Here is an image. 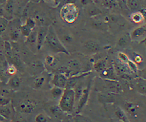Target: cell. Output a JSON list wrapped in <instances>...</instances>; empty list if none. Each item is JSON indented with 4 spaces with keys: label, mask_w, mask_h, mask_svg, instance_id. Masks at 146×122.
<instances>
[{
    "label": "cell",
    "mask_w": 146,
    "mask_h": 122,
    "mask_svg": "<svg viewBox=\"0 0 146 122\" xmlns=\"http://www.w3.org/2000/svg\"><path fill=\"white\" fill-rule=\"evenodd\" d=\"M45 43L47 45L51 51L55 53H63L69 55L68 50L66 48L61 40L59 39L54 28L52 26L48 27Z\"/></svg>",
    "instance_id": "cell-1"
},
{
    "label": "cell",
    "mask_w": 146,
    "mask_h": 122,
    "mask_svg": "<svg viewBox=\"0 0 146 122\" xmlns=\"http://www.w3.org/2000/svg\"><path fill=\"white\" fill-rule=\"evenodd\" d=\"M75 103L74 90L72 88H65L62 97L59 99L58 105L63 112L71 113L73 111Z\"/></svg>",
    "instance_id": "cell-2"
},
{
    "label": "cell",
    "mask_w": 146,
    "mask_h": 122,
    "mask_svg": "<svg viewBox=\"0 0 146 122\" xmlns=\"http://www.w3.org/2000/svg\"><path fill=\"white\" fill-rule=\"evenodd\" d=\"M77 7L72 3L64 5L60 10V15L64 21L68 23H73L78 16Z\"/></svg>",
    "instance_id": "cell-3"
},
{
    "label": "cell",
    "mask_w": 146,
    "mask_h": 122,
    "mask_svg": "<svg viewBox=\"0 0 146 122\" xmlns=\"http://www.w3.org/2000/svg\"><path fill=\"white\" fill-rule=\"evenodd\" d=\"M36 102L33 100L27 99L23 100L18 105V109L23 113L31 112L36 107Z\"/></svg>",
    "instance_id": "cell-4"
},
{
    "label": "cell",
    "mask_w": 146,
    "mask_h": 122,
    "mask_svg": "<svg viewBox=\"0 0 146 122\" xmlns=\"http://www.w3.org/2000/svg\"><path fill=\"white\" fill-rule=\"evenodd\" d=\"M68 78L67 75L63 72L56 73L52 77V83L54 86L66 88Z\"/></svg>",
    "instance_id": "cell-5"
},
{
    "label": "cell",
    "mask_w": 146,
    "mask_h": 122,
    "mask_svg": "<svg viewBox=\"0 0 146 122\" xmlns=\"http://www.w3.org/2000/svg\"><path fill=\"white\" fill-rule=\"evenodd\" d=\"M48 27L41 26L39 27L37 33V49L40 50L44 43H45L46 36L48 33Z\"/></svg>",
    "instance_id": "cell-6"
},
{
    "label": "cell",
    "mask_w": 146,
    "mask_h": 122,
    "mask_svg": "<svg viewBox=\"0 0 146 122\" xmlns=\"http://www.w3.org/2000/svg\"><path fill=\"white\" fill-rule=\"evenodd\" d=\"M90 84L83 88V93L82 94L81 97H80L78 102V106H77V112L80 111L82 108L86 105V103L87 102L89 93H90Z\"/></svg>",
    "instance_id": "cell-7"
},
{
    "label": "cell",
    "mask_w": 146,
    "mask_h": 122,
    "mask_svg": "<svg viewBox=\"0 0 146 122\" xmlns=\"http://www.w3.org/2000/svg\"><path fill=\"white\" fill-rule=\"evenodd\" d=\"M83 47L87 51L92 53L97 52L100 49L99 44L94 40H88L86 41L84 43Z\"/></svg>",
    "instance_id": "cell-8"
},
{
    "label": "cell",
    "mask_w": 146,
    "mask_h": 122,
    "mask_svg": "<svg viewBox=\"0 0 146 122\" xmlns=\"http://www.w3.org/2000/svg\"><path fill=\"white\" fill-rule=\"evenodd\" d=\"M3 50L5 58L7 60H11L13 59V51L12 46L9 42L7 40L3 42Z\"/></svg>",
    "instance_id": "cell-9"
},
{
    "label": "cell",
    "mask_w": 146,
    "mask_h": 122,
    "mask_svg": "<svg viewBox=\"0 0 146 122\" xmlns=\"http://www.w3.org/2000/svg\"><path fill=\"white\" fill-rule=\"evenodd\" d=\"M146 33V29L144 26H139L135 28L131 33L132 39H137L144 36Z\"/></svg>",
    "instance_id": "cell-10"
},
{
    "label": "cell",
    "mask_w": 146,
    "mask_h": 122,
    "mask_svg": "<svg viewBox=\"0 0 146 122\" xmlns=\"http://www.w3.org/2000/svg\"><path fill=\"white\" fill-rule=\"evenodd\" d=\"M37 33L38 30H33L30 34L26 38L25 43L30 46H36L37 48Z\"/></svg>",
    "instance_id": "cell-11"
},
{
    "label": "cell",
    "mask_w": 146,
    "mask_h": 122,
    "mask_svg": "<svg viewBox=\"0 0 146 122\" xmlns=\"http://www.w3.org/2000/svg\"><path fill=\"white\" fill-rule=\"evenodd\" d=\"M131 39V35L129 34H125L120 37L117 42V44L121 47H125L129 43Z\"/></svg>",
    "instance_id": "cell-12"
},
{
    "label": "cell",
    "mask_w": 146,
    "mask_h": 122,
    "mask_svg": "<svg viewBox=\"0 0 146 122\" xmlns=\"http://www.w3.org/2000/svg\"><path fill=\"white\" fill-rule=\"evenodd\" d=\"M65 88H62L59 87L54 86L50 90V93L52 96L55 99H60L62 97Z\"/></svg>",
    "instance_id": "cell-13"
},
{
    "label": "cell",
    "mask_w": 146,
    "mask_h": 122,
    "mask_svg": "<svg viewBox=\"0 0 146 122\" xmlns=\"http://www.w3.org/2000/svg\"><path fill=\"white\" fill-rule=\"evenodd\" d=\"M80 75H75L74 76H71L68 78L66 88H72L74 89L78 84V79L80 78Z\"/></svg>",
    "instance_id": "cell-14"
},
{
    "label": "cell",
    "mask_w": 146,
    "mask_h": 122,
    "mask_svg": "<svg viewBox=\"0 0 146 122\" xmlns=\"http://www.w3.org/2000/svg\"><path fill=\"white\" fill-rule=\"evenodd\" d=\"M68 68L73 71H79L81 68L80 62L76 59H71L67 63Z\"/></svg>",
    "instance_id": "cell-15"
},
{
    "label": "cell",
    "mask_w": 146,
    "mask_h": 122,
    "mask_svg": "<svg viewBox=\"0 0 146 122\" xmlns=\"http://www.w3.org/2000/svg\"><path fill=\"white\" fill-rule=\"evenodd\" d=\"M7 84L10 87L13 88H17L20 86L21 84L20 78L17 75H13V76H11L9 79Z\"/></svg>",
    "instance_id": "cell-16"
},
{
    "label": "cell",
    "mask_w": 146,
    "mask_h": 122,
    "mask_svg": "<svg viewBox=\"0 0 146 122\" xmlns=\"http://www.w3.org/2000/svg\"><path fill=\"white\" fill-rule=\"evenodd\" d=\"M94 68L97 72H102L106 68V60L101 59L94 64Z\"/></svg>",
    "instance_id": "cell-17"
},
{
    "label": "cell",
    "mask_w": 146,
    "mask_h": 122,
    "mask_svg": "<svg viewBox=\"0 0 146 122\" xmlns=\"http://www.w3.org/2000/svg\"><path fill=\"white\" fill-rule=\"evenodd\" d=\"M87 9V14L90 17L97 16V15L100 14L102 13V11L99 8H98V7L94 6V5H91V6H88Z\"/></svg>",
    "instance_id": "cell-18"
},
{
    "label": "cell",
    "mask_w": 146,
    "mask_h": 122,
    "mask_svg": "<svg viewBox=\"0 0 146 122\" xmlns=\"http://www.w3.org/2000/svg\"><path fill=\"white\" fill-rule=\"evenodd\" d=\"M4 9L7 14L12 15L14 9V4L13 0H6Z\"/></svg>",
    "instance_id": "cell-19"
},
{
    "label": "cell",
    "mask_w": 146,
    "mask_h": 122,
    "mask_svg": "<svg viewBox=\"0 0 146 122\" xmlns=\"http://www.w3.org/2000/svg\"><path fill=\"white\" fill-rule=\"evenodd\" d=\"M125 64L126 63H123L120 61L119 62H115L114 67L115 70L119 73H125L127 70V68H128V66H126Z\"/></svg>",
    "instance_id": "cell-20"
},
{
    "label": "cell",
    "mask_w": 146,
    "mask_h": 122,
    "mask_svg": "<svg viewBox=\"0 0 146 122\" xmlns=\"http://www.w3.org/2000/svg\"><path fill=\"white\" fill-rule=\"evenodd\" d=\"M132 22L136 23H140L142 21H143V15L141 13V12L139 11H134L130 16Z\"/></svg>",
    "instance_id": "cell-21"
},
{
    "label": "cell",
    "mask_w": 146,
    "mask_h": 122,
    "mask_svg": "<svg viewBox=\"0 0 146 122\" xmlns=\"http://www.w3.org/2000/svg\"><path fill=\"white\" fill-rule=\"evenodd\" d=\"M127 5L131 10L136 11L140 6V2L139 0H127Z\"/></svg>",
    "instance_id": "cell-22"
},
{
    "label": "cell",
    "mask_w": 146,
    "mask_h": 122,
    "mask_svg": "<svg viewBox=\"0 0 146 122\" xmlns=\"http://www.w3.org/2000/svg\"><path fill=\"white\" fill-rule=\"evenodd\" d=\"M31 67L33 71L35 72L36 74L42 72L44 69L43 65L39 61H35L31 63Z\"/></svg>",
    "instance_id": "cell-23"
},
{
    "label": "cell",
    "mask_w": 146,
    "mask_h": 122,
    "mask_svg": "<svg viewBox=\"0 0 146 122\" xmlns=\"http://www.w3.org/2000/svg\"><path fill=\"white\" fill-rule=\"evenodd\" d=\"M75 91V103H78L80 97L82 96L83 93V88L80 84H76V86L74 88Z\"/></svg>",
    "instance_id": "cell-24"
},
{
    "label": "cell",
    "mask_w": 146,
    "mask_h": 122,
    "mask_svg": "<svg viewBox=\"0 0 146 122\" xmlns=\"http://www.w3.org/2000/svg\"><path fill=\"white\" fill-rule=\"evenodd\" d=\"M20 33H21L20 30H18L17 29H13L10 31L9 33V36L13 41L17 42L19 39Z\"/></svg>",
    "instance_id": "cell-25"
},
{
    "label": "cell",
    "mask_w": 146,
    "mask_h": 122,
    "mask_svg": "<svg viewBox=\"0 0 146 122\" xmlns=\"http://www.w3.org/2000/svg\"><path fill=\"white\" fill-rule=\"evenodd\" d=\"M50 112L54 116H57V117L60 116L62 114V112H63L59 105H55L51 106L50 108Z\"/></svg>",
    "instance_id": "cell-26"
},
{
    "label": "cell",
    "mask_w": 146,
    "mask_h": 122,
    "mask_svg": "<svg viewBox=\"0 0 146 122\" xmlns=\"http://www.w3.org/2000/svg\"><path fill=\"white\" fill-rule=\"evenodd\" d=\"M19 30H20V32L22 34V35H23L24 36H25L26 38H27L30 34V33L31 32V31L33 30L30 27L27 26L25 24L21 25L19 27Z\"/></svg>",
    "instance_id": "cell-27"
},
{
    "label": "cell",
    "mask_w": 146,
    "mask_h": 122,
    "mask_svg": "<svg viewBox=\"0 0 146 122\" xmlns=\"http://www.w3.org/2000/svg\"><path fill=\"white\" fill-rule=\"evenodd\" d=\"M45 78L43 76H38L34 80V85L36 88H40L44 84Z\"/></svg>",
    "instance_id": "cell-28"
},
{
    "label": "cell",
    "mask_w": 146,
    "mask_h": 122,
    "mask_svg": "<svg viewBox=\"0 0 146 122\" xmlns=\"http://www.w3.org/2000/svg\"><path fill=\"white\" fill-rule=\"evenodd\" d=\"M102 4L104 7L108 9H112L117 6L116 2L115 0H102Z\"/></svg>",
    "instance_id": "cell-29"
},
{
    "label": "cell",
    "mask_w": 146,
    "mask_h": 122,
    "mask_svg": "<svg viewBox=\"0 0 146 122\" xmlns=\"http://www.w3.org/2000/svg\"><path fill=\"white\" fill-rule=\"evenodd\" d=\"M8 23H9V20L6 18L1 16L0 18V30H1V34L5 31L8 25Z\"/></svg>",
    "instance_id": "cell-30"
},
{
    "label": "cell",
    "mask_w": 146,
    "mask_h": 122,
    "mask_svg": "<svg viewBox=\"0 0 146 122\" xmlns=\"http://www.w3.org/2000/svg\"><path fill=\"white\" fill-rule=\"evenodd\" d=\"M116 116L121 120L123 122H129L128 119L124 113V112L120 108H118L116 111Z\"/></svg>",
    "instance_id": "cell-31"
},
{
    "label": "cell",
    "mask_w": 146,
    "mask_h": 122,
    "mask_svg": "<svg viewBox=\"0 0 146 122\" xmlns=\"http://www.w3.org/2000/svg\"><path fill=\"white\" fill-rule=\"evenodd\" d=\"M8 105H1V115L4 117H8L10 115V109L9 108Z\"/></svg>",
    "instance_id": "cell-32"
},
{
    "label": "cell",
    "mask_w": 146,
    "mask_h": 122,
    "mask_svg": "<svg viewBox=\"0 0 146 122\" xmlns=\"http://www.w3.org/2000/svg\"><path fill=\"white\" fill-rule=\"evenodd\" d=\"M73 122H90V120L85 117L84 116H83L80 114H76L74 117H73Z\"/></svg>",
    "instance_id": "cell-33"
},
{
    "label": "cell",
    "mask_w": 146,
    "mask_h": 122,
    "mask_svg": "<svg viewBox=\"0 0 146 122\" xmlns=\"http://www.w3.org/2000/svg\"><path fill=\"white\" fill-rule=\"evenodd\" d=\"M36 21L34 19V18H27L26 19V21H25V25L28 26L29 27H30L31 29L32 30H34L35 27V25H36Z\"/></svg>",
    "instance_id": "cell-34"
},
{
    "label": "cell",
    "mask_w": 146,
    "mask_h": 122,
    "mask_svg": "<svg viewBox=\"0 0 146 122\" xmlns=\"http://www.w3.org/2000/svg\"><path fill=\"white\" fill-rule=\"evenodd\" d=\"M125 107L127 111L131 114H135L137 109V106L132 103H127Z\"/></svg>",
    "instance_id": "cell-35"
},
{
    "label": "cell",
    "mask_w": 146,
    "mask_h": 122,
    "mask_svg": "<svg viewBox=\"0 0 146 122\" xmlns=\"http://www.w3.org/2000/svg\"><path fill=\"white\" fill-rule=\"evenodd\" d=\"M127 65L128 67V68L130 71H131L133 72H137V67L136 64V63L133 61H132L131 60H129L128 62L127 63Z\"/></svg>",
    "instance_id": "cell-36"
},
{
    "label": "cell",
    "mask_w": 146,
    "mask_h": 122,
    "mask_svg": "<svg viewBox=\"0 0 146 122\" xmlns=\"http://www.w3.org/2000/svg\"><path fill=\"white\" fill-rule=\"evenodd\" d=\"M62 39L64 43L67 44L71 43L74 40L72 36L69 33H66L63 34L62 37Z\"/></svg>",
    "instance_id": "cell-37"
},
{
    "label": "cell",
    "mask_w": 146,
    "mask_h": 122,
    "mask_svg": "<svg viewBox=\"0 0 146 122\" xmlns=\"http://www.w3.org/2000/svg\"><path fill=\"white\" fill-rule=\"evenodd\" d=\"M117 56H118V58H119V60L123 63L127 64V62H128V60H129L128 56L125 54H124L122 52H119Z\"/></svg>",
    "instance_id": "cell-38"
},
{
    "label": "cell",
    "mask_w": 146,
    "mask_h": 122,
    "mask_svg": "<svg viewBox=\"0 0 146 122\" xmlns=\"http://www.w3.org/2000/svg\"><path fill=\"white\" fill-rule=\"evenodd\" d=\"M35 122H47V118L43 113L38 114L35 118Z\"/></svg>",
    "instance_id": "cell-39"
},
{
    "label": "cell",
    "mask_w": 146,
    "mask_h": 122,
    "mask_svg": "<svg viewBox=\"0 0 146 122\" xmlns=\"http://www.w3.org/2000/svg\"><path fill=\"white\" fill-rule=\"evenodd\" d=\"M55 61V58L53 55H47L45 58V62L46 64L51 66L52 65Z\"/></svg>",
    "instance_id": "cell-40"
},
{
    "label": "cell",
    "mask_w": 146,
    "mask_h": 122,
    "mask_svg": "<svg viewBox=\"0 0 146 122\" xmlns=\"http://www.w3.org/2000/svg\"><path fill=\"white\" fill-rule=\"evenodd\" d=\"M6 72L9 75H14L17 72V68L14 65H10L7 67Z\"/></svg>",
    "instance_id": "cell-41"
},
{
    "label": "cell",
    "mask_w": 146,
    "mask_h": 122,
    "mask_svg": "<svg viewBox=\"0 0 146 122\" xmlns=\"http://www.w3.org/2000/svg\"><path fill=\"white\" fill-rule=\"evenodd\" d=\"M10 101V99L6 97V96H1L0 98V103L1 105H6L9 104Z\"/></svg>",
    "instance_id": "cell-42"
},
{
    "label": "cell",
    "mask_w": 146,
    "mask_h": 122,
    "mask_svg": "<svg viewBox=\"0 0 146 122\" xmlns=\"http://www.w3.org/2000/svg\"><path fill=\"white\" fill-rule=\"evenodd\" d=\"M104 23L105 22H103L101 21H95L93 22V25L96 28H103L104 27Z\"/></svg>",
    "instance_id": "cell-43"
},
{
    "label": "cell",
    "mask_w": 146,
    "mask_h": 122,
    "mask_svg": "<svg viewBox=\"0 0 146 122\" xmlns=\"http://www.w3.org/2000/svg\"><path fill=\"white\" fill-rule=\"evenodd\" d=\"M137 87L139 90L142 92H146V84L143 83H139L137 84Z\"/></svg>",
    "instance_id": "cell-44"
},
{
    "label": "cell",
    "mask_w": 146,
    "mask_h": 122,
    "mask_svg": "<svg viewBox=\"0 0 146 122\" xmlns=\"http://www.w3.org/2000/svg\"><path fill=\"white\" fill-rule=\"evenodd\" d=\"M80 3L83 6H87L88 5H91L93 3L92 0H79Z\"/></svg>",
    "instance_id": "cell-45"
},
{
    "label": "cell",
    "mask_w": 146,
    "mask_h": 122,
    "mask_svg": "<svg viewBox=\"0 0 146 122\" xmlns=\"http://www.w3.org/2000/svg\"><path fill=\"white\" fill-rule=\"evenodd\" d=\"M140 11L141 12L142 15H143V21H144L145 22H146V9H141L140 10Z\"/></svg>",
    "instance_id": "cell-46"
},
{
    "label": "cell",
    "mask_w": 146,
    "mask_h": 122,
    "mask_svg": "<svg viewBox=\"0 0 146 122\" xmlns=\"http://www.w3.org/2000/svg\"><path fill=\"white\" fill-rule=\"evenodd\" d=\"M142 61V58L139 55H136L135 56V62L136 63H140Z\"/></svg>",
    "instance_id": "cell-47"
},
{
    "label": "cell",
    "mask_w": 146,
    "mask_h": 122,
    "mask_svg": "<svg viewBox=\"0 0 146 122\" xmlns=\"http://www.w3.org/2000/svg\"><path fill=\"white\" fill-rule=\"evenodd\" d=\"M44 1H54L55 4H56V5L58 4V3L57 2V1H56V0H44Z\"/></svg>",
    "instance_id": "cell-48"
},
{
    "label": "cell",
    "mask_w": 146,
    "mask_h": 122,
    "mask_svg": "<svg viewBox=\"0 0 146 122\" xmlns=\"http://www.w3.org/2000/svg\"><path fill=\"white\" fill-rule=\"evenodd\" d=\"M30 1H33V2H38L40 1V0H30Z\"/></svg>",
    "instance_id": "cell-49"
},
{
    "label": "cell",
    "mask_w": 146,
    "mask_h": 122,
    "mask_svg": "<svg viewBox=\"0 0 146 122\" xmlns=\"http://www.w3.org/2000/svg\"><path fill=\"white\" fill-rule=\"evenodd\" d=\"M56 1H57V2H58V3H59V2H60V1H61V0H56Z\"/></svg>",
    "instance_id": "cell-50"
},
{
    "label": "cell",
    "mask_w": 146,
    "mask_h": 122,
    "mask_svg": "<svg viewBox=\"0 0 146 122\" xmlns=\"http://www.w3.org/2000/svg\"><path fill=\"white\" fill-rule=\"evenodd\" d=\"M145 74H146V71H145Z\"/></svg>",
    "instance_id": "cell-51"
}]
</instances>
